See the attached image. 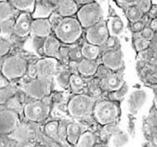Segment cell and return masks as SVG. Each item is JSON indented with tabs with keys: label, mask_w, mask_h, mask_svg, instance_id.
Here are the masks:
<instances>
[{
	"label": "cell",
	"mask_w": 157,
	"mask_h": 147,
	"mask_svg": "<svg viewBox=\"0 0 157 147\" xmlns=\"http://www.w3.org/2000/svg\"><path fill=\"white\" fill-rule=\"evenodd\" d=\"M56 37L65 44L75 43L82 35L83 28L75 18H62L55 27Z\"/></svg>",
	"instance_id": "1"
},
{
	"label": "cell",
	"mask_w": 157,
	"mask_h": 147,
	"mask_svg": "<svg viewBox=\"0 0 157 147\" xmlns=\"http://www.w3.org/2000/svg\"><path fill=\"white\" fill-rule=\"evenodd\" d=\"M103 14L102 7L99 3L92 1L79 9L77 11V21L82 28H89L102 21Z\"/></svg>",
	"instance_id": "2"
},
{
	"label": "cell",
	"mask_w": 157,
	"mask_h": 147,
	"mask_svg": "<svg viewBox=\"0 0 157 147\" xmlns=\"http://www.w3.org/2000/svg\"><path fill=\"white\" fill-rule=\"evenodd\" d=\"M94 104H95V100L92 97L79 94L72 98L68 105V110L72 116L82 117L91 113Z\"/></svg>",
	"instance_id": "3"
},
{
	"label": "cell",
	"mask_w": 157,
	"mask_h": 147,
	"mask_svg": "<svg viewBox=\"0 0 157 147\" xmlns=\"http://www.w3.org/2000/svg\"><path fill=\"white\" fill-rule=\"evenodd\" d=\"M58 62L54 58H44L39 60L29 70V75L32 77L48 80L57 72Z\"/></svg>",
	"instance_id": "4"
},
{
	"label": "cell",
	"mask_w": 157,
	"mask_h": 147,
	"mask_svg": "<svg viewBox=\"0 0 157 147\" xmlns=\"http://www.w3.org/2000/svg\"><path fill=\"white\" fill-rule=\"evenodd\" d=\"M94 115L100 124L107 125L116 119L118 115V108L113 103L103 101L97 103L94 107Z\"/></svg>",
	"instance_id": "5"
},
{
	"label": "cell",
	"mask_w": 157,
	"mask_h": 147,
	"mask_svg": "<svg viewBox=\"0 0 157 147\" xmlns=\"http://www.w3.org/2000/svg\"><path fill=\"white\" fill-rule=\"evenodd\" d=\"M27 69V64L22 58L10 57L6 59L2 65V74L7 79H14L24 75Z\"/></svg>",
	"instance_id": "6"
},
{
	"label": "cell",
	"mask_w": 157,
	"mask_h": 147,
	"mask_svg": "<svg viewBox=\"0 0 157 147\" xmlns=\"http://www.w3.org/2000/svg\"><path fill=\"white\" fill-rule=\"evenodd\" d=\"M86 36L89 44L98 47L104 45L110 37L106 22L102 20L95 25L87 28Z\"/></svg>",
	"instance_id": "7"
},
{
	"label": "cell",
	"mask_w": 157,
	"mask_h": 147,
	"mask_svg": "<svg viewBox=\"0 0 157 147\" xmlns=\"http://www.w3.org/2000/svg\"><path fill=\"white\" fill-rule=\"evenodd\" d=\"M24 114L31 121L41 122L48 118L49 114V106L40 101L31 103L25 105Z\"/></svg>",
	"instance_id": "8"
},
{
	"label": "cell",
	"mask_w": 157,
	"mask_h": 147,
	"mask_svg": "<svg viewBox=\"0 0 157 147\" xmlns=\"http://www.w3.org/2000/svg\"><path fill=\"white\" fill-rule=\"evenodd\" d=\"M24 91L31 97L40 100L49 94L50 83L48 80L36 78L26 83L23 87Z\"/></svg>",
	"instance_id": "9"
},
{
	"label": "cell",
	"mask_w": 157,
	"mask_h": 147,
	"mask_svg": "<svg viewBox=\"0 0 157 147\" xmlns=\"http://www.w3.org/2000/svg\"><path fill=\"white\" fill-rule=\"evenodd\" d=\"M19 125V117L12 110L0 111V134H9L15 130Z\"/></svg>",
	"instance_id": "10"
},
{
	"label": "cell",
	"mask_w": 157,
	"mask_h": 147,
	"mask_svg": "<svg viewBox=\"0 0 157 147\" xmlns=\"http://www.w3.org/2000/svg\"><path fill=\"white\" fill-rule=\"evenodd\" d=\"M148 99V93L145 90L139 89L134 90L128 98V108L130 113L133 114H138L140 109L143 107V105L146 103Z\"/></svg>",
	"instance_id": "11"
},
{
	"label": "cell",
	"mask_w": 157,
	"mask_h": 147,
	"mask_svg": "<svg viewBox=\"0 0 157 147\" xmlns=\"http://www.w3.org/2000/svg\"><path fill=\"white\" fill-rule=\"evenodd\" d=\"M103 64L111 70H118L124 63V54L121 49H113L106 51L102 56Z\"/></svg>",
	"instance_id": "12"
},
{
	"label": "cell",
	"mask_w": 157,
	"mask_h": 147,
	"mask_svg": "<svg viewBox=\"0 0 157 147\" xmlns=\"http://www.w3.org/2000/svg\"><path fill=\"white\" fill-rule=\"evenodd\" d=\"M32 16L30 13L22 12L20 14L18 19L15 21L14 34L20 37H27L31 34V26H32Z\"/></svg>",
	"instance_id": "13"
},
{
	"label": "cell",
	"mask_w": 157,
	"mask_h": 147,
	"mask_svg": "<svg viewBox=\"0 0 157 147\" xmlns=\"http://www.w3.org/2000/svg\"><path fill=\"white\" fill-rule=\"evenodd\" d=\"M51 24L48 19H36L32 21L31 35L36 37H48L51 33Z\"/></svg>",
	"instance_id": "14"
},
{
	"label": "cell",
	"mask_w": 157,
	"mask_h": 147,
	"mask_svg": "<svg viewBox=\"0 0 157 147\" xmlns=\"http://www.w3.org/2000/svg\"><path fill=\"white\" fill-rule=\"evenodd\" d=\"M124 85L123 74H110L106 75L102 81L101 86L105 91H116L120 90Z\"/></svg>",
	"instance_id": "15"
},
{
	"label": "cell",
	"mask_w": 157,
	"mask_h": 147,
	"mask_svg": "<svg viewBox=\"0 0 157 147\" xmlns=\"http://www.w3.org/2000/svg\"><path fill=\"white\" fill-rule=\"evenodd\" d=\"M55 6L50 1H36L35 10L32 14V18L36 19H47L54 12Z\"/></svg>",
	"instance_id": "16"
},
{
	"label": "cell",
	"mask_w": 157,
	"mask_h": 147,
	"mask_svg": "<svg viewBox=\"0 0 157 147\" xmlns=\"http://www.w3.org/2000/svg\"><path fill=\"white\" fill-rule=\"evenodd\" d=\"M57 13L63 18H69L78 11V5L75 1L67 0V1H59L57 2Z\"/></svg>",
	"instance_id": "17"
},
{
	"label": "cell",
	"mask_w": 157,
	"mask_h": 147,
	"mask_svg": "<svg viewBox=\"0 0 157 147\" xmlns=\"http://www.w3.org/2000/svg\"><path fill=\"white\" fill-rule=\"evenodd\" d=\"M43 50L46 56L49 58H57L59 57V53L60 50V43L59 40L55 37H48L43 44Z\"/></svg>",
	"instance_id": "18"
},
{
	"label": "cell",
	"mask_w": 157,
	"mask_h": 147,
	"mask_svg": "<svg viewBox=\"0 0 157 147\" xmlns=\"http://www.w3.org/2000/svg\"><path fill=\"white\" fill-rule=\"evenodd\" d=\"M106 25H107V29H108L110 37H118L123 34L124 30V24L123 21L118 17H112L108 21Z\"/></svg>",
	"instance_id": "19"
},
{
	"label": "cell",
	"mask_w": 157,
	"mask_h": 147,
	"mask_svg": "<svg viewBox=\"0 0 157 147\" xmlns=\"http://www.w3.org/2000/svg\"><path fill=\"white\" fill-rule=\"evenodd\" d=\"M129 142V135L123 130L114 131L110 138L111 147H124Z\"/></svg>",
	"instance_id": "20"
},
{
	"label": "cell",
	"mask_w": 157,
	"mask_h": 147,
	"mask_svg": "<svg viewBox=\"0 0 157 147\" xmlns=\"http://www.w3.org/2000/svg\"><path fill=\"white\" fill-rule=\"evenodd\" d=\"M98 69V64L95 61H90L84 59L78 64V71L81 75L86 76L93 75L97 72Z\"/></svg>",
	"instance_id": "21"
},
{
	"label": "cell",
	"mask_w": 157,
	"mask_h": 147,
	"mask_svg": "<svg viewBox=\"0 0 157 147\" xmlns=\"http://www.w3.org/2000/svg\"><path fill=\"white\" fill-rule=\"evenodd\" d=\"M81 136V127L78 123L73 122L67 126L66 130V140L72 143L76 144Z\"/></svg>",
	"instance_id": "22"
},
{
	"label": "cell",
	"mask_w": 157,
	"mask_h": 147,
	"mask_svg": "<svg viewBox=\"0 0 157 147\" xmlns=\"http://www.w3.org/2000/svg\"><path fill=\"white\" fill-rule=\"evenodd\" d=\"M100 50H101L100 47L89 44V43H86L81 48V54L82 56L85 57V59H86V60L95 61L100 54Z\"/></svg>",
	"instance_id": "23"
},
{
	"label": "cell",
	"mask_w": 157,
	"mask_h": 147,
	"mask_svg": "<svg viewBox=\"0 0 157 147\" xmlns=\"http://www.w3.org/2000/svg\"><path fill=\"white\" fill-rule=\"evenodd\" d=\"M10 3L17 10L27 13L33 12L36 5V1L34 0H13V1H10Z\"/></svg>",
	"instance_id": "24"
},
{
	"label": "cell",
	"mask_w": 157,
	"mask_h": 147,
	"mask_svg": "<svg viewBox=\"0 0 157 147\" xmlns=\"http://www.w3.org/2000/svg\"><path fill=\"white\" fill-rule=\"evenodd\" d=\"M14 25L15 21L12 19L0 21V34L2 35L4 38L10 37L14 33Z\"/></svg>",
	"instance_id": "25"
},
{
	"label": "cell",
	"mask_w": 157,
	"mask_h": 147,
	"mask_svg": "<svg viewBox=\"0 0 157 147\" xmlns=\"http://www.w3.org/2000/svg\"><path fill=\"white\" fill-rule=\"evenodd\" d=\"M13 7L8 1L0 2V21L11 19L13 15Z\"/></svg>",
	"instance_id": "26"
},
{
	"label": "cell",
	"mask_w": 157,
	"mask_h": 147,
	"mask_svg": "<svg viewBox=\"0 0 157 147\" xmlns=\"http://www.w3.org/2000/svg\"><path fill=\"white\" fill-rule=\"evenodd\" d=\"M76 144L77 147H94V145H95V136L93 135V133L86 131L81 134Z\"/></svg>",
	"instance_id": "27"
},
{
	"label": "cell",
	"mask_w": 157,
	"mask_h": 147,
	"mask_svg": "<svg viewBox=\"0 0 157 147\" xmlns=\"http://www.w3.org/2000/svg\"><path fill=\"white\" fill-rule=\"evenodd\" d=\"M125 14H127V17L128 18V20L132 21L133 23L140 21L143 16V13L139 10V8L136 5L129 6L127 10V13Z\"/></svg>",
	"instance_id": "28"
},
{
	"label": "cell",
	"mask_w": 157,
	"mask_h": 147,
	"mask_svg": "<svg viewBox=\"0 0 157 147\" xmlns=\"http://www.w3.org/2000/svg\"><path fill=\"white\" fill-rule=\"evenodd\" d=\"M70 86L72 87V90L75 92L79 93V92H81L84 90V87H85V81L79 75H72L70 76Z\"/></svg>",
	"instance_id": "29"
},
{
	"label": "cell",
	"mask_w": 157,
	"mask_h": 147,
	"mask_svg": "<svg viewBox=\"0 0 157 147\" xmlns=\"http://www.w3.org/2000/svg\"><path fill=\"white\" fill-rule=\"evenodd\" d=\"M15 91L12 87H5L0 90V103H5L14 95Z\"/></svg>",
	"instance_id": "30"
},
{
	"label": "cell",
	"mask_w": 157,
	"mask_h": 147,
	"mask_svg": "<svg viewBox=\"0 0 157 147\" xmlns=\"http://www.w3.org/2000/svg\"><path fill=\"white\" fill-rule=\"evenodd\" d=\"M70 76L67 72H60L56 76V81L58 85L62 87V89H66L70 85Z\"/></svg>",
	"instance_id": "31"
},
{
	"label": "cell",
	"mask_w": 157,
	"mask_h": 147,
	"mask_svg": "<svg viewBox=\"0 0 157 147\" xmlns=\"http://www.w3.org/2000/svg\"><path fill=\"white\" fill-rule=\"evenodd\" d=\"M58 128H59V123L57 121L49 122L45 127V132L48 136L54 139H58Z\"/></svg>",
	"instance_id": "32"
},
{
	"label": "cell",
	"mask_w": 157,
	"mask_h": 147,
	"mask_svg": "<svg viewBox=\"0 0 157 147\" xmlns=\"http://www.w3.org/2000/svg\"><path fill=\"white\" fill-rule=\"evenodd\" d=\"M14 137L21 140V141H25L29 137V131L26 127H18L14 130Z\"/></svg>",
	"instance_id": "33"
},
{
	"label": "cell",
	"mask_w": 157,
	"mask_h": 147,
	"mask_svg": "<svg viewBox=\"0 0 157 147\" xmlns=\"http://www.w3.org/2000/svg\"><path fill=\"white\" fill-rule=\"evenodd\" d=\"M10 49H11V45L8 40H6L5 38L0 39V56L6 55L7 53L10 52Z\"/></svg>",
	"instance_id": "34"
},
{
	"label": "cell",
	"mask_w": 157,
	"mask_h": 147,
	"mask_svg": "<svg viewBox=\"0 0 157 147\" xmlns=\"http://www.w3.org/2000/svg\"><path fill=\"white\" fill-rule=\"evenodd\" d=\"M136 6L139 8V10L142 13H146V12H148L151 9V1H149V0H143V1H137L136 2Z\"/></svg>",
	"instance_id": "35"
},
{
	"label": "cell",
	"mask_w": 157,
	"mask_h": 147,
	"mask_svg": "<svg viewBox=\"0 0 157 147\" xmlns=\"http://www.w3.org/2000/svg\"><path fill=\"white\" fill-rule=\"evenodd\" d=\"M150 46V41L148 40H145L143 38H137L135 40V47H136V49L138 51H141V50H144L146 49L148 47Z\"/></svg>",
	"instance_id": "36"
},
{
	"label": "cell",
	"mask_w": 157,
	"mask_h": 147,
	"mask_svg": "<svg viewBox=\"0 0 157 147\" xmlns=\"http://www.w3.org/2000/svg\"><path fill=\"white\" fill-rule=\"evenodd\" d=\"M154 32L150 28H144L143 30L140 32V38H143L145 40L151 41L153 37Z\"/></svg>",
	"instance_id": "37"
},
{
	"label": "cell",
	"mask_w": 157,
	"mask_h": 147,
	"mask_svg": "<svg viewBox=\"0 0 157 147\" xmlns=\"http://www.w3.org/2000/svg\"><path fill=\"white\" fill-rule=\"evenodd\" d=\"M67 126L64 123L59 124V128H58V138L60 140H66V130H67Z\"/></svg>",
	"instance_id": "38"
},
{
	"label": "cell",
	"mask_w": 157,
	"mask_h": 147,
	"mask_svg": "<svg viewBox=\"0 0 157 147\" xmlns=\"http://www.w3.org/2000/svg\"><path fill=\"white\" fill-rule=\"evenodd\" d=\"M117 44H118L117 37H109V38L105 42V46L108 48V50L115 49V47L117 46Z\"/></svg>",
	"instance_id": "39"
},
{
	"label": "cell",
	"mask_w": 157,
	"mask_h": 147,
	"mask_svg": "<svg viewBox=\"0 0 157 147\" xmlns=\"http://www.w3.org/2000/svg\"><path fill=\"white\" fill-rule=\"evenodd\" d=\"M145 28V25H144V22L143 21H137L133 24L132 26V30L134 32H141L143 29Z\"/></svg>",
	"instance_id": "40"
},
{
	"label": "cell",
	"mask_w": 157,
	"mask_h": 147,
	"mask_svg": "<svg viewBox=\"0 0 157 147\" xmlns=\"http://www.w3.org/2000/svg\"><path fill=\"white\" fill-rule=\"evenodd\" d=\"M82 54H81V50H79L77 48H74L73 50H71L70 52V57L73 58V59H79L81 58Z\"/></svg>",
	"instance_id": "41"
},
{
	"label": "cell",
	"mask_w": 157,
	"mask_h": 147,
	"mask_svg": "<svg viewBox=\"0 0 157 147\" xmlns=\"http://www.w3.org/2000/svg\"><path fill=\"white\" fill-rule=\"evenodd\" d=\"M150 29H151V30L154 32L156 29H157V20L154 18L152 21H151V22L150 23Z\"/></svg>",
	"instance_id": "42"
},
{
	"label": "cell",
	"mask_w": 157,
	"mask_h": 147,
	"mask_svg": "<svg viewBox=\"0 0 157 147\" xmlns=\"http://www.w3.org/2000/svg\"><path fill=\"white\" fill-rule=\"evenodd\" d=\"M92 1H81V0H77V1H75V3L78 5V4H80V5H83V6H85V5H87V4H89V3H91Z\"/></svg>",
	"instance_id": "43"
},
{
	"label": "cell",
	"mask_w": 157,
	"mask_h": 147,
	"mask_svg": "<svg viewBox=\"0 0 157 147\" xmlns=\"http://www.w3.org/2000/svg\"><path fill=\"white\" fill-rule=\"evenodd\" d=\"M155 10H156V8H155V7H154L152 10L151 9V10H149L150 13H151V14H150V17H153V19H154V17H155Z\"/></svg>",
	"instance_id": "44"
},
{
	"label": "cell",
	"mask_w": 157,
	"mask_h": 147,
	"mask_svg": "<svg viewBox=\"0 0 157 147\" xmlns=\"http://www.w3.org/2000/svg\"><path fill=\"white\" fill-rule=\"evenodd\" d=\"M1 80H2V79H1V78H0V84H1Z\"/></svg>",
	"instance_id": "45"
},
{
	"label": "cell",
	"mask_w": 157,
	"mask_h": 147,
	"mask_svg": "<svg viewBox=\"0 0 157 147\" xmlns=\"http://www.w3.org/2000/svg\"><path fill=\"white\" fill-rule=\"evenodd\" d=\"M36 147H44V146H36Z\"/></svg>",
	"instance_id": "46"
}]
</instances>
